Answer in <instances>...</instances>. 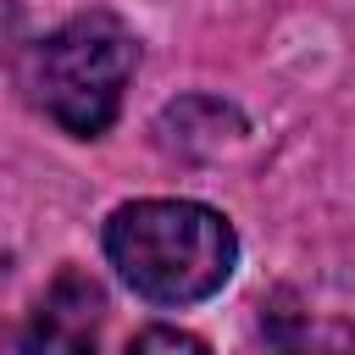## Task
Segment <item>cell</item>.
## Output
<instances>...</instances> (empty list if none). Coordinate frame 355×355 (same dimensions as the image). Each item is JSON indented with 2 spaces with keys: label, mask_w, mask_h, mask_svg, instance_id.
<instances>
[{
  "label": "cell",
  "mask_w": 355,
  "mask_h": 355,
  "mask_svg": "<svg viewBox=\"0 0 355 355\" xmlns=\"http://www.w3.org/2000/svg\"><path fill=\"white\" fill-rule=\"evenodd\" d=\"M105 255L150 305H194L233 277L239 233L200 200H133L111 211Z\"/></svg>",
  "instance_id": "6da1fadb"
},
{
  "label": "cell",
  "mask_w": 355,
  "mask_h": 355,
  "mask_svg": "<svg viewBox=\"0 0 355 355\" xmlns=\"http://www.w3.org/2000/svg\"><path fill=\"white\" fill-rule=\"evenodd\" d=\"M133 67H139V44L122 28V17H111V11H78L55 33H44V39L28 44V55H22V89H28V100L61 133L100 139L116 122V111H122Z\"/></svg>",
  "instance_id": "7a4b0ae2"
},
{
  "label": "cell",
  "mask_w": 355,
  "mask_h": 355,
  "mask_svg": "<svg viewBox=\"0 0 355 355\" xmlns=\"http://www.w3.org/2000/svg\"><path fill=\"white\" fill-rule=\"evenodd\" d=\"M100 322H105V288L89 272L67 266L44 288V300H39L33 327L22 333V344L28 349H89L94 333H100Z\"/></svg>",
  "instance_id": "3957f363"
},
{
  "label": "cell",
  "mask_w": 355,
  "mask_h": 355,
  "mask_svg": "<svg viewBox=\"0 0 355 355\" xmlns=\"http://www.w3.org/2000/svg\"><path fill=\"white\" fill-rule=\"evenodd\" d=\"M239 133H244V116L233 105H222V100H205V122H194V94L178 100V105H166L161 122H155V139L172 155H216Z\"/></svg>",
  "instance_id": "277c9868"
},
{
  "label": "cell",
  "mask_w": 355,
  "mask_h": 355,
  "mask_svg": "<svg viewBox=\"0 0 355 355\" xmlns=\"http://www.w3.org/2000/svg\"><path fill=\"white\" fill-rule=\"evenodd\" d=\"M133 349H205V344L178 327H144V333H133Z\"/></svg>",
  "instance_id": "5b68a950"
}]
</instances>
